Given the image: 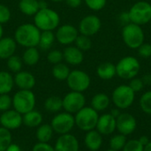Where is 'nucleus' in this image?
Returning a JSON list of instances; mask_svg holds the SVG:
<instances>
[{
  "label": "nucleus",
  "mask_w": 151,
  "mask_h": 151,
  "mask_svg": "<svg viewBox=\"0 0 151 151\" xmlns=\"http://www.w3.org/2000/svg\"><path fill=\"white\" fill-rule=\"evenodd\" d=\"M6 63H7L8 69L12 73H17V72L20 71L22 69V66H23L22 59L19 56L15 55V54H13L10 58H8L6 60Z\"/></svg>",
  "instance_id": "32"
},
{
  "label": "nucleus",
  "mask_w": 151,
  "mask_h": 151,
  "mask_svg": "<svg viewBox=\"0 0 151 151\" xmlns=\"http://www.w3.org/2000/svg\"><path fill=\"white\" fill-rule=\"evenodd\" d=\"M130 87H131V89L134 92V93H138V92H141L142 89H143V87H144V83H143V81H142V78H139V77H134V78H132L131 79V81H130V83H129V85H128Z\"/></svg>",
  "instance_id": "42"
},
{
  "label": "nucleus",
  "mask_w": 151,
  "mask_h": 151,
  "mask_svg": "<svg viewBox=\"0 0 151 151\" xmlns=\"http://www.w3.org/2000/svg\"><path fill=\"white\" fill-rule=\"evenodd\" d=\"M74 44H75V46L78 47L82 52H87L90 50L92 47V41L90 37L85 35H81V34H80L77 36Z\"/></svg>",
  "instance_id": "33"
},
{
  "label": "nucleus",
  "mask_w": 151,
  "mask_h": 151,
  "mask_svg": "<svg viewBox=\"0 0 151 151\" xmlns=\"http://www.w3.org/2000/svg\"><path fill=\"white\" fill-rule=\"evenodd\" d=\"M71 91L83 93L90 86L91 79L88 73L81 69L72 70L65 80Z\"/></svg>",
  "instance_id": "9"
},
{
  "label": "nucleus",
  "mask_w": 151,
  "mask_h": 151,
  "mask_svg": "<svg viewBox=\"0 0 151 151\" xmlns=\"http://www.w3.org/2000/svg\"><path fill=\"white\" fill-rule=\"evenodd\" d=\"M127 142V136L121 133L112 136L110 140V148L115 150H122Z\"/></svg>",
  "instance_id": "35"
},
{
  "label": "nucleus",
  "mask_w": 151,
  "mask_h": 151,
  "mask_svg": "<svg viewBox=\"0 0 151 151\" xmlns=\"http://www.w3.org/2000/svg\"><path fill=\"white\" fill-rule=\"evenodd\" d=\"M137 127L135 117L129 113H121L116 118V129L126 136L132 134Z\"/></svg>",
  "instance_id": "14"
},
{
  "label": "nucleus",
  "mask_w": 151,
  "mask_h": 151,
  "mask_svg": "<svg viewBox=\"0 0 151 151\" xmlns=\"http://www.w3.org/2000/svg\"><path fill=\"white\" fill-rule=\"evenodd\" d=\"M22 122V115L13 109H8L6 111L2 112L0 116V125L1 126L8 129V130H16L21 126Z\"/></svg>",
  "instance_id": "15"
},
{
  "label": "nucleus",
  "mask_w": 151,
  "mask_h": 151,
  "mask_svg": "<svg viewBox=\"0 0 151 151\" xmlns=\"http://www.w3.org/2000/svg\"><path fill=\"white\" fill-rule=\"evenodd\" d=\"M96 129L102 135H110L116 130V118L111 113L104 114L99 117Z\"/></svg>",
  "instance_id": "17"
},
{
  "label": "nucleus",
  "mask_w": 151,
  "mask_h": 151,
  "mask_svg": "<svg viewBox=\"0 0 151 151\" xmlns=\"http://www.w3.org/2000/svg\"><path fill=\"white\" fill-rule=\"evenodd\" d=\"M22 61L24 64L27 66H35V64L38 63L40 60V53L37 47H28L26 48L22 54Z\"/></svg>",
  "instance_id": "27"
},
{
  "label": "nucleus",
  "mask_w": 151,
  "mask_h": 151,
  "mask_svg": "<svg viewBox=\"0 0 151 151\" xmlns=\"http://www.w3.org/2000/svg\"><path fill=\"white\" fill-rule=\"evenodd\" d=\"M55 40H56V36L53 31L50 30L41 31L38 46L42 51H48L52 47Z\"/></svg>",
  "instance_id": "28"
},
{
  "label": "nucleus",
  "mask_w": 151,
  "mask_h": 151,
  "mask_svg": "<svg viewBox=\"0 0 151 151\" xmlns=\"http://www.w3.org/2000/svg\"><path fill=\"white\" fill-rule=\"evenodd\" d=\"M135 99V93L129 85H121L114 89L111 94V100L119 109H127L130 108Z\"/></svg>",
  "instance_id": "7"
},
{
  "label": "nucleus",
  "mask_w": 151,
  "mask_h": 151,
  "mask_svg": "<svg viewBox=\"0 0 151 151\" xmlns=\"http://www.w3.org/2000/svg\"><path fill=\"white\" fill-rule=\"evenodd\" d=\"M63 101V109L65 111L69 112L71 114H75L79 110H81L86 104V98L82 93L71 91L66 93Z\"/></svg>",
  "instance_id": "11"
},
{
  "label": "nucleus",
  "mask_w": 151,
  "mask_h": 151,
  "mask_svg": "<svg viewBox=\"0 0 151 151\" xmlns=\"http://www.w3.org/2000/svg\"><path fill=\"white\" fill-rule=\"evenodd\" d=\"M14 86V78L10 72L0 71V94H6L12 92Z\"/></svg>",
  "instance_id": "25"
},
{
  "label": "nucleus",
  "mask_w": 151,
  "mask_h": 151,
  "mask_svg": "<svg viewBox=\"0 0 151 151\" xmlns=\"http://www.w3.org/2000/svg\"><path fill=\"white\" fill-rule=\"evenodd\" d=\"M63 55L64 61L71 66H78L81 64L84 60L83 52L75 45H67L63 52Z\"/></svg>",
  "instance_id": "19"
},
{
  "label": "nucleus",
  "mask_w": 151,
  "mask_h": 151,
  "mask_svg": "<svg viewBox=\"0 0 151 151\" xmlns=\"http://www.w3.org/2000/svg\"><path fill=\"white\" fill-rule=\"evenodd\" d=\"M143 151H151V142H150L146 146H144Z\"/></svg>",
  "instance_id": "52"
},
{
  "label": "nucleus",
  "mask_w": 151,
  "mask_h": 151,
  "mask_svg": "<svg viewBox=\"0 0 151 151\" xmlns=\"http://www.w3.org/2000/svg\"><path fill=\"white\" fill-rule=\"evenodd\" d=\"M53 3H61V2H64L65 0H50Z\"/></svg>",
  "instance_id": "54"
},
{
  "label": "nucleus",
  "mask_w": 151,
  "mask_h": 151,
  "mask_svg": "<svg viewBox=\"0 0 151 151\" xmlns=\"http://www.w3.org/2000/svg\"><path fill=\"white\" fill-rule=\"evenodd\" d=\"M60 23L59 14L53 9L49 7L39 9V11L34 15V24L41 30H50L57 29Z\"/></svg>",
  "instance_id": "2"
},
{
  "label": "nucleus",
  "mask_w": 151,
  "mask_h": 151,
  "mask_svg": "<svg viewBox=\"0 0 151 151\" xmlns=\"http://www.w3.org/2000/svg\"><path fill=\"white\" fill-rule=\"evenodd\" d=\"M119 20H120V22H122L125 25L130 23L131 20H130V17H129L128 12H125L120 13V15H119Z\"/></svg>",
  "instance_id": "45"
},
{
  "label": "nucleus",
  "mask_w": 151,
  "mask_h": 151,
  "mask_svg": "<svg viewBox=\"0 0 151 151\" xmlns=\"http://www.w3.org/2000/svg\"><path fill=\"white\" fill-rule=\"evenodd\" d=\"M5 151H21V149H20V147L18 144H16V143H11L6 148Z\"/></svg>",
  "instance_id": "47"
},
{
  "label": "nucleus",
  "mask_w": 151,
  "mask_h": 151,
  "mask_svg": "<svg viewBox=\"0 0 151 151\" xmlns=\"http://www.w3.org/2000/svg\"><path fill=\"white\" fill-rule=\"evenodd\" d=\"M128 13L131 22L145 25L151 21V4L146 1H139L130 8Z\"/></svg>",
  "instance_id": "8"
},
{
  "label": "nucleus",
  "mask_w": 151,
  "mask_h": 151,
  "mask_svg": "<svg viewBox=\"0 0 151 151\" xmlns=\"http://www.w3.org/2000/svg\"><path fill=\"white\" fill-rule=\"evenodd\" d=\"M96 74L103 80H111L116 76V65L111 62L101 63L96 69Z\"/></svg>",
  "instance_id": "23"
},
{
  "label": "nucleus",
  "mask_w": 151,
  "mask_h": 151,
  "mask_svg": "<svg viewBox=\"0 0 151 151\" xmlns=\"http://www.w3.org/2000/svg\"><path fill=\"white\" fill-rule=\"evenodd\" d=\"M78 36H79L78 28H76L73 25L71 24H64L62 26H58L55 33L56 40L60 44L65 46L74 44Z\"/></svg>",
  "instance_id": "12"
},
{
  "label": "nucleus",
  "mask_w": 151,
  "mask_h": 151,
  "mask_svg": "<svg viewBox=\"0 0 151 151\" xmlns=\"http://www.w3.org/2000/svg\"><path fill=\"white\" fill-rule=\"evenodd\" d=\"M55 151H79L80 145L77 138L70 133L60 135L54 147Z\"/></svg>",
  "instance_id": "16"
},
{
  "label": "nucleus",
  "mask_w": 151,
  "mask_h": 151,
  "mask_svg": "<svg viewBox=\"0 0 151 151\" xmlns=\"http://www.w3.org/2000/svg\"><path fill=\"white\" fill-rule=\"evenodd\" d=\"M19 11L27 16H34L40 9L39 0H19Z\"/></svg>",
  "instance_id": "24"
},
{
  "label": "nucleus",
  "mask_w": 151,
  "mask_h": 151,
  "mask_svg": "<svg viewBox=\"0 0 151 151\" xmlns=\"http://www.w3.org/2000/svg\"><path fill=\"white\" fill-rule=\"evenodd\" d=\"M50 125L53 131L59 135L69 133L75 125L74 116L66 111L58 113L52 118Z\"/></svg>",
  "instance_id": "10"
},
{
  "label": "nucleus",
  "mask_w": 151,
  "mask_h": 151,
  "mask_svg": "<svg viewBox=\"0 0 151 151\" xmlns=\"http://www.w3.org/2000/svg\"><path fill=\"white\" fill-rule=\"evenodd\" d=\"M110 102L111 100L107 94L99 93L93 96L91 100V107L94 109H96L97 112L104 111L110 106Z\"/></svg>",
  "instance_id": "26"
},
{
  "label": "nucleus",
  "mask_w": 151,
  "mask_h": 151,
  "mask_svg": "<svg viewBox=\"0 0 151 151\" xmlns=\"http://www.w3.org/2000/svg\"><path fill=\"white\" fill-rule=\"evenodd\" d=\"M39 7H40V9L48 7V4H47L46 1H44V0H39Z\"/></svg>",
  "instance_id": "51"
},
{
  "label": "nucleus",
  "mask_w": 151,
  "mask_h": 151,
  "mask_svg": "<svg viewBox=\"0 0 151 151\" xmlns=\"http://www.w3.org/2000/svg\"><path fill=\"white\" fill-rule=\"evenodd\" d=\"M12 106V98L6 93V94H0V111L4 112L11 109Z\"/></svg>",
  "instance_id": "39"
},
{
  "label": "nucleus",
  "mask_w": 151,
  "mask_h": 151,
  "mask_svg": "<svg viewBox=\"0 0 151 151\" xmlns=\"http://www.w3.org/2000/svg\"><path fill=\"white\" fill-rule=\"evenodd\" d=\"M41 30L34 23H23L14 32V40L22 47H37Z\"/></svg>",
  "instance_id": "1"
},
{
  "label": "nucleus",
  "mask_w": 151,
  "mask_h": 151,
  "mask_svg": "<svg viewBox=\"0 0 151 151\" xmlns=\"http://www.w3.org/2000/svg\"><path fill=\"white\" fill-rule=\"evenodd\" d=\"M4 36V28H3V25L0 24V39L3 37Z\"/></svg>",
  "instance_id": "53"
},
{
  "label": "nucleus",
  "mask_w": 151,
  "mask_h": 151,
  "mask_svg": "<svg viewBox=\"0 0 151 151\" xmlns=\"http://www.w3.org/2000/svg\"><path fill=\"white\" fill-rule=\"evenodd\" d=\"M144 32L140 25L130 22L122 28V38L127 46L131 49H137L144 43Z\"/></svg>",
  "instance_id": "5"
},
{
  "label": "nucleus",
  "mask_w": 151,
  "mask_h": 151,
  "mask_svg": "<svg viewBox=\"0 0 151 151\" xmlns=\"http://www.w3.org/2000/svg\"><path fill=\"white\" fill-rule=\"evenodd\" d=\"M120 109L119 108H115V109H112L111 111V115L113 116L115 118H117L119 115H120Z\"/></svg>",
  "instance_id": "49"
},
{
  "label": "nucleus",
  "mask_w": 151,
  "mask_h": 151,
  "mask_svg": "<svg viewBox=\"0 0 151 151\" xmlns=\"http://www.w3.org/2000/svg\"><path fill=\"white\" fill-rule=\"evenodd\" d=\"M44 109L50 113H58L63 109V101L58 96L48 97L44 101Z\"/></svg>",
  "instance_id": "31"
},
{
  "label": "nucleus",
  "mask_w": 151,
  "mask_h": 151,
  "mask_svg": "<svg viewBox=\"0 0 151 151\" xmlns=\"http://www.w3.org/2000/svg\"><path fill=\"white\" fill-rule=\"evenodd\" d=\"M139 142H140V143L144 147V146H146L150 141V139H149V137L148 136H141L140 138H139V140H138Z\"/></svg>",
  "instance_id": "48"
},
{
  "label": "nucleus",
  "mask_w": 151,
  "mask_h": 151,
  "mask_svg": "<svg viewBox=\"0 0 151 151\" xmlns=\"http://www.w3.org/2000/svg\"><path fill=\"white\" fill-rule=\"evenodd\" d=\"M141 69L139 61L134 56H126L119 60L116 65V75L122 79H132L135 77Z\"/></svg>",
  "instance_id": "6"
},
{
  "label": "nucleus",
  "mask_w": 151,
  "mask_h": 151,
  "mask_svg": "<svg viewBox=\"0 0 151 151\" xmlns=\"http://www.w3.org/2000/svg\"><path fill=\"white\" fill-rule=\"evenodd\" d=\"M70 72L71 70L68 65L63 62L55 64L52 68V76L58 81H65Z\"/></svg>",
  "instance_id": "30"
},
{
  "label": "nucleus",
  "mask_w": 151,
  "mask_h": 151,
  "mask_svg": "<svg viewBox=\"0 0 151 151\" xmlns=\"http://www.w3.org/2000/svg\"><path fill=\"white\" fill-rule=\"evenodd\" d=\"M42 115L41 112L35 110V109L22 115V122L23 124L30 128L38 127L41 124H42Z\"/></svg>",
  "instance_id": "22"
},
{
  "label": "nucleus",
  "mask_w": 151,
  "mask_h": 151,
  "mask_svg": "<svg viewBox=\"0 0 151 151\" xmlns=\"http://www.w3.org/2000/svg\"><path fill=\"white\" fill-rule=\"evenodd\" d=\"M99 118L98 112L92 107H83L81 110L75 113V125L81 131L88 132L96 129Z\"/></svg>",
  "instance_id": "3"
},
{
  "label": "nucleus",
  "mask_w": 151,
  "mask_h": 151,
  "mask_svg": "<svg viewBox=\"0 0 151 151\" xmlns=\"http://www.w3.org/2000/svg\"><path fill=\"white\" fill-rule=\"evenodd\" d=\"M12 143V133L10 130L0 126V151H5Z\"/></svg>",
  "instance_id": "34"
},
{
  "label": "nucleus",
  "mask_w": 151,
  "mask_h": 151,
  "mask_svg": "<svg viewBox=\"0 0 151 151\" xmlns=\"http://www.w3.org/2000/svg\"><path fill=\"white\" fill-rule=\"evenodd\" d=\"M35 102V95L32 90H19L12 97V107L21 115L34 109Z\"/></svg>",
  "instance_id": "4"
},
{
  "label": "nucleus",
  "mask_w": 151,
  "mask_h": 151,
  "mask_svg": "<svg viewBox=\"0 0 151 151\" xmlns=\"http://www.w3.org/2000/svg\"><path fill=\"white\" fill-rule=\"evenodd\" d=\"M140 107L144 113L151 115V90L142 95L140 99Z\"/></svg>",
  "instance_id": "36"
},
{
  "label": "nucleus",
  "mask_w": 151,
  "mask_h": 151,
  "mask_svg": "<svg viewBox=\"0 0 151 151\" xmlns=\"http://www.w3.org/2000/svg\"><path fill=\"white\" fill-rule=\"evenodd\" d=\"M142 79L144 85H151V75H145Z\"/></svg>",
  "instance_id": "50"
},
{
  "label": "nucleus",
  "mask_w": 151,
  "mask_h": 151,
  "mask_svg": "<svg viewBox=\"0 0 151 151\" xmlns=\"http://www.w3.org/2000/svg\"><path fill=\"white\" fill-rule=\"evenodd\" d=\"M102 22L101 20L93 14H89L81 19L79 23V33L81 35H85L88 36H91L96 35L101 28Z\"/></svg>",
  "instance_id": "13"
},
{
  "label": "nucleus",
  "mask_w": 151,
  "mask_h": 151,
  "mask_svg": "<svg viewBox=\"0 0 151 151\" xmlns=\"http://www.w3.org/2000/svg\"><path fill=\"white\" fill-rule=\"evenodd\" d=\"M53 129L49 124H41L36 130L35 136L39 142H49L53 136Z\"/></svg>",
  "instance_id": "29"
},
{
  "label": "nucleus",
  "mask_w": 151,
  "mask_h": 151,
  "mask_svg": "<svg viewBox=\"0 0 151 151\" xmlns=\"http://www.w3.org/2000/svg\"><path fill=\"white\" fill-rule=\"evenodd\" d=\"M32 151H55L54 147H52L49 142H39L35 144Z\"/></svg>",
  "instance_id": "44"
},
{
  "label": "nucleus",
  "mask_w": 151,
  "mask_h": 151,
  "mask_svg": "<svg viewBox=\"0 0 151 151\" xmlns=\"http://www.w3.org/2000/svg\"><path fill=\"white\" fill-rule=\"evenodd\" d=\"M86 5L92 11H100L104 8L107 0H84Z\"/></svg>",
  "instance_id": "40"
},
{
  "label": "nucleus",
  "mask_w": 151,
  "mask_h": 151,
  "mask_svg": "<svg viewBox=\"0 0 151 151\" xmlns=\"http://www.w3.org/2000/svg\"><path fill=\"white\" fill-rule=\"evenodd\" d=\"M63 60H64L63 52H61L60 50L54 49L50 51L47 54V61L53 65L62 62Z\"/></svg>",
  "instance_id": "37"
},
{
  "label": "nucleus",
  "mask_w": 151,
  "mask_h": 151,
  "mask_svg": "<svg viewBox=\"0 0 151 151\" xmlns=\"http://www.w3.org/2000/svg\"><path fill=\"white\" fill-rule=\"evenodd\" d=\"M138 53L141 57L148 59L151 56V44L148 43L142 44L138 48Z\"/></svg>",
  "instance_id": "43"
},
{
  "label": "nucleus",
  "mask_w": 151,
  "mask_h": 151,
  "mask_svg": "<svg viewBox=\"0 0 151 151\" xmlns=\"http://www.w3.org/2000/svg\"><path fill=\"white\" fill-rule=\"evenodd\" d=\"M17 43L14 38L10 36H3L0 39V60H7L15 54Z\"/></svg>",
  "instance_id": "21"
},
{
  "label": "nucleus",
  "mask_w": 151,
  "mask_h": 151,
  "mask_svg": "<svg viewBox=\"0 0 151 151\" xmlns=\"http://www.w3.org/2000/svg\"><path fill=\"white\" fill-rule=\"evenodd\" d=\"M144 147L136 139L127 141L122 151H143Z\"/></svg>",
  "instance_id": "38"
},
{
  "label": "nucleus",
  "mask_w": 151,
  "mask_h": 151,
  "mask_svg": "<svg viewBox=\"0 0 151 151\" xmlns=\"http://www.w3.org/2000/svg\"><path fill=\"white\" fill-rule=\"evenodd\" d=\"M106 151H119V150H112V149H110V150H108Z\"/></svg>",
  "instance_id": "55"
},
{
  "label": "nucleus",
  "mask_w": 151,
  "mask_h": 151,
  "mask_svg": "<svg viewBox=\"0 0 151 151\" xmlns=\"http://www.w3.org/2000/svg\"><path fill=\"white\" fill-rule=\"evenodd\" d=\"M12 13L8 6L0 4V24H5L7 23L11 19Z\"/></svg>",
  "instance_id": "41"
},
{
  "label": "nucleus",
  "mask_w": 151,
  "mask_h": 151,
  "mask_svg": "<svg viewBox=\"0 0 151 151\" xmlns=\"http://www.w3.org/2000/svg\"><path fill=\"white\" fill-rule=\"evenodd\" d=\"M65 2L71 8H78L81 4L82 0H65Z\"/></svg>",
  "instance_id": "46"
},
{
  "label": "nucleus",
  "mask_w": 151,
  "mask_h": 151,
  "mask_svg": "<svg viewBox=\"0 0 151 151\" xmlns=\"http://www.w3.org/2000/svg\"><path fill=\"white\" fill-rule=\"evenodd\" d=\"M84 143L90 151L99 150L103 145V135L95 129L88 131L84 137Z\"/></svg>",
  "instance_id": "20"
},
{
  "label": "nucleus",
  "mask_w": 151,
  "mask_h": 151,
  "mask_svg": "<svg viewBox=\"0 0 151 151\" xmlns=\"http://www.w3.org/2000/svg\"><path fill=\"white\" fill-rule=\"evenodd\" d=\"M13 78H14V85L19 90H32L36 84L35 76L28 71L20 70L15 73Z\"/></svg>",
  "instance_id": "18"
}]
</instances>
